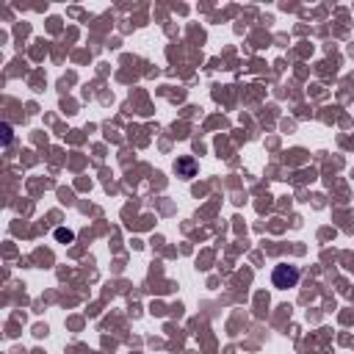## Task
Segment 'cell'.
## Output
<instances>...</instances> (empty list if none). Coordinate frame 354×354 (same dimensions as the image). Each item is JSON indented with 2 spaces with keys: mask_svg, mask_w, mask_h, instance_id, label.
<instances>
[{
  "mask_svg": "<svg viewBox=\"0 0 354 354\" xmlns=\"http://www.w3.org/2000/svg\"><path fill=\"white\" fill-rule=\"evenodd\" d=\"M299 277L302 274L296 266H277L271 274V282H274V288H293L299 282Z\"/></svg>",
  "mask_w": 354,
  "mask_h": 354,
  "instance_id": "6da1fadb",
  "label": "cell"
},
{
  "mask_svg": "<svg viewBox=\"0 0 354 354\" xmlns=\"http://www.w3.org/2000/svg\"><path fill=\"white\" fill-rule=\"evenodd\" d=\"M174 171L189 180V177H194V171H197V160L194 158H177L174 160Z\"/></svg>",
  "mask_w": 354,
  "mask_h": 354,
  "instance_id": "7a4b0ae2",
  "label": "cell"
},
{
  "mask_svg": "<svg viewBox=\"0 0 354 354\" xmlns=\"http://www.w3.org/2000/svg\"><path fill=\"white\" fill-rule=\"evenodd\" d=\"M3 144H12V125H3Z\"/></svg>",
  "mask_w": 354,
  "mask_h": 354,
  "instance_id": "3957f363",
  "label": "cell"
},
{
  "mask_svg": "<svg viewBox=\"0 0 354 354\" xmlns=\"http://www.w3.org/2000/svg\"><path fill=\"white\" fill-rule=\"evenodd\" d=\"M56 238L59 241H72V233L70 230H56Z\"/></svg>",
  "mask_w": 354,
  "mask_h": 354,
  "instance_id": "277c9868",
  "label": "cell"
}]
</instances>
